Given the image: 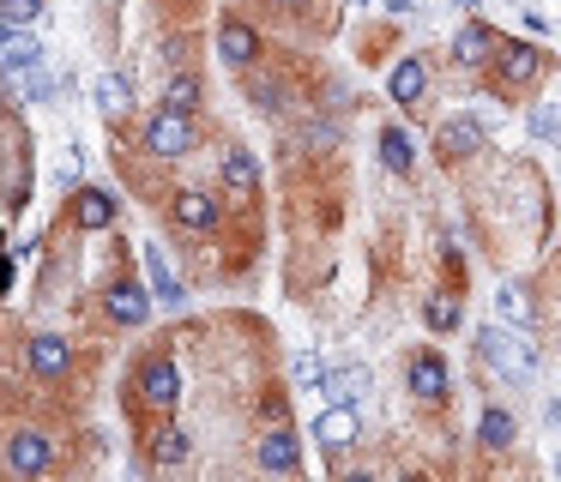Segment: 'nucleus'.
<instances>
[{
  "label": "nucleus",
  "mask_w": 561,
  "mask_h": 482,
  "mask_svg": "<svg viewBox=\"0 0 561 482\" xmlns=\"http://www.w3.org/2000/svg\"><path fill=\"white\" fill-rule=\"evenodd\" d=\"M187 398V380H182V362H175V337H158V344H146L134 362H127V380H122V410L134 428H146V422H163L175 416Z\"/></svg>",
  "instance_id": "f257e3e1"
},
{
  "label": "nucleus",
  "mask_w": 561,
  "mask_h": 482,
  "mask_svg": "<svg viewBox=\"0 0 561 482\" xmlns=\"http://www.w3.org/2000/svg\"><path fill=\"white\" fill-rule=\"evenodd\" d=\"M98 313L103 332H146L151 313H158V301H151V284L139 277V260H134V241H115L110 265H103V277L91 284V308Z\"/></svg>",
  "instance_id": "f03ea898"
},
{
  "label": "nucleus",
  "mask_w": 561,
  "mask_h": 482,
  "mask_svg": "<svg viewBox=\"0 0 561 482\" xmlns=\"http://www.w3.org/2000/svg\"><path fill=\"white\" fill-rule=\"evenodd\" d=\"M158 205H163V223H170V236L187 241L194 253L224 248V236H230V199H224L218 187L182 181V187H170Z\"/></svg>",
  "instance_id": "7ed1b4c3"
},
{
  "label": "nucleus",
  "mask_w": 561,
  "mask_h": 482,
  "mask_svg": "<svg viewBox=\"0 0 561 482\" xmlns=\"http://www.w3.org/2000/svg\"><path fill=\"white\" fill-rule=\"evenodd\" d=\"M31 193H37V139H31V120L19 103L0 108V211L25 217Z\"/></svg>",
  "instance_id": "20e7f679"
},
{
  "label": "nucleus",
  "mask_w": 561,
  "mask_h": 482,
  "mask_svg": "<svg viewBox=\"0 0 561 482\" xmlns=\"http://www.w3.org/2000/svg\"><path fill=\"white\" fill-rule=\"evenodd\" d=\"M67 446L73 440L43 416L7 422V428H0V470H7V477H61Z\"/></svg>",
  "instance_id": "39448f33"
},
{
  "label": "nucleus",
  "mask_w": 561,
  "mask_h": 482,
  "mask_svg": "<svg viewBox=\"0 0 561 482\" xmlns=\"http://www.w3.org/2000/svg\"><path fill=\"white\" fill-rule=\"evenodd\" d=\"M19 368L43 392H67L79 374V344L67 332H55V325H25L19 332Z\"/></svg>",
  "instance_id": "423d86ee"
},
{
  "label": "nucleus",
  "mask_w": 561,
  "mask_h": 482,
  "mask_svg": "<svg viewBox=\"0 0 561 482\" xmlns=\"http://www.w3.org/2000/svg\"><path fill=\"white\" fill-rule=\"evenodd\" d=\"M134 151H146V157H158V163H187V157L206 145V120L199 115H175V108H151L146 120H139V133H134Z\"/></svg>",
  "instance_id": "0eeeda50"
},
{
  "label": "nucleus",
  "mask_w": 561,
  "mask_h": 482,
  "mask_svg": "<svg viewBox=\"0 0 561 482\" xmlns=\"http://www.w3.org/2000/svg\"><path fill=\"white\" fill-rule=\"evenodd\" d=\"M55 223H61L67 236H110V229L122 223V193L103 187V181H79V187H67Z\"/></svg>",
  "instance_id": "6e6552de"
},
{
  "label": "nucleus",
  "mask_w": 561,
  "mask_h": 482,
  "mask_svg": "<svg viewBox=\"0 0 561 482\" xmlns=\"http://www.w3.org/2000/svg\"><path fill=\"white\" fill-rule=\"evenodd\" d=\"M483 72H489V84H495L501 96H525V91H531V84L549 72V55H543L537 43H525V36H501Z\"/></svg>",
  "instance_id": "1a4fd4ad"
},
{
  "label": "nucleus",
  "mask_w": 561,
  "mask_h": 482,
  "mask_svg": "<svg viewBox=\"0 0 561 482\" xmlns=\"http://www.w3.org/2000/svg\"><path fill=\"white\" fill-rule=\"evenodd\" d=\"M477 362L507 386H531V374H537V349L525 337H513L507 325H483L477 332Z\"/></svg>",
  "instance_id": "9d476101"
},
{
  "label": "nucleus",
  "mask_w": 561,
  "mask_h": 482,
  "mask_svg": "<svg viewBox=\"0 0 561 482\" xmlns=\"http://www.w3.org/2000/svg\"><path fill=\"white\" fill-rule=\"evenodd\" d=\"M134 434H139L134 470L139 464H146V470H187V464H194V428H187V422L163 416V422H146V428H134Z\"/></svg>",
  "instance_id": "9b49d317"
},
{
  "label": "nucleus",
  "mask_w": 561,
  "mask_h": 482,
  "mask_svg": "<svg viewBox=\"0 0 561 482\" xmlns=\"http://www.w3.org/2000/svg\"><path fill=\"white\" fill-rule=\"evenodd\" d=\"M218 193L230 199V211H260V157L248 145H218Z\"/></svg>",
  "instance_id": "f8f14e48"
},
{
  "label": "nucleus",
  "mask_w": 561,
  "mask_h": 482,
  "mask_svg": "<svg viewBox=\"0 0 561 482\" xmlns=\"http://www.w3.org/2000/svg\"><path fill=\"white\" fill-rule=\"evenodd\" d=\"M254 470H266V477H302V434L290 428V416H272L254 434Z\"/></svg>",
  "instance_id": "ddd939ff"
},
{
  "label": "nucleus",
  "mask_w": 561,
  "mask_h": 482,
  "mask_svg": "<svg viewBox=\"0 0 561 482\" xmlns=\"http://www.w3.org/2000/svg\"><path fill=\"white\" fill-rule=\"evenodd\" d=\"M211 48H218V60L230 72H248V67H260V60H266V36H260V24L242 19V12H224Z\"/></svg>",
  "instance_id": "4468645a"
},
{
  "label": "nucleus",
  "mask_w": 561,
  "mask_h": 482,
  "mask_svg": "<svg viewBox=\"0 0 561 482\" xmlns=\"http://www.w3.org/2000/svg\"><path fill=\"white\" fill-rule=\"evenodd\" d=\"M139 265H146L151 301H158L163 313H187V277H182V265L170 260V248H163V241H139Z\"/></svg>",
  "instance_id": "2eb2a0df"
},
{
  "label": "nucleus",
  "mask_w": 561,
  "mask_h": 482,
  "mask_svg": "<svg viewBox=\"0 0 561 482\" xmlns=\"http://www.w3.org/2000/svg\"><path fill=\"white\" fill-rule=\"evenodd\" d=\"M308 440L327 452V470H339L344 452H356V440H363V416H356V404H327L314 416V428H308Z\"/></svg>",
  "instance_id": "dca6fc26"
},
{
  "label": "nucleus",
  "mask_w": 561,
  "mask_h": 482,
  "mask_svg": "<svg viewBox=\"0 0 561 482\" xmlns=\"http://www.w3.org/2000/svg\"><path fill=\"white\" fill-rule=\"evenodd\" d=\"M404 392L416 398V404H447L453 398V368H447V356L440 349H411L404 356Z\"/></svg>",
  "instance_id": "f3484780"
},
{
  "label": "nucleus",
  "mask_w": 561,
  "mask_h": 482,
  "mask_svg": "<svg viewBox=\"0 0 561 482\" xmlns=\"http://www.w3.org/2000/svg\"><path fill=\"white\" fill-rule=\"evenodd\" d=\"M489 151V127L477 115H447L435 127V157L447 169H459V163H471V157H483Z\"/></svg>",
  "instance_id": "a211bd4d"
},
{
  "label": "nucleus",
  "mask_w": 561,
  "mask_h": 482,
  "mask_svg": "<svg viewBox=\"0 0 561 482\" xmlns=\"http://www.w3.org/2000/svg\"><path fill=\"white\" fill-rule=\"evenodd\" d=\"M236 79H242V96L260 108V115H284V108L296 103V84H290V72H284V67H272V60H260V67L236 72Z\"/></svg>",
  "instance_id": "6ab92c4d"
},
{
  "label": "nucleus",
  "mask_w": 561,
  "mask_h": 482,
  "mask_svg": "<svg viewBox=\"0 0 561 482\" xmlns=\"http://www.w3.org/2000/svg\"><path fill=\"white\" fill-rule=\"evenodd\" d=\"M134 96H139L134 72H98V79H91V103H98V115L110 120V133H127Z\"/></svg>",
  "instance_id": "aec40b11"
},
{
  "label": "nucleus",
  "mask_w": 561,
  "mask_h": 482,
  "mask_svg": "<svg viewBox=\"0 0 561 482\" xmlns=\"http://www.w3.org/2000/svg\"><path fill=\"white\" fill-rule=\"evenodd\" d=\"M320 392H327L332 404H363V398L375 392V368H368V362H332Z\"/></svg>",
  "instance_id": "412c9836"
},
{
  "label": "nucleus",
  "mask_w": 561,
  "mask_h": 482,
  "mask_svg": "<svg viewBox=\"0 0 561 482\" xmlns=\"http://www.w3.org/2000/svg\"><path fill=\"white\" fill-rule=\"evenodd\" d=\"M387 96H392L399 108H423V96H428V60H423V55H399V60H392Z\"/></svg>",
  "instance_id": "4be33fe9"
},
{
  "label": "nucleus",
  "mask_w": 561,
  "mask_h": 482,
  "mask_svg": "<svg viewBox=\"0 0 561 482\" xmlns=\"http://www.w3.org/2000/svg\"><path fill=\"white\" fill-rule=\"evenodd\" d=\"M495 24H483V19H471V24H459V36H453V67L459 72H483L489 67V55H495Z\"/></svg>",
  "instance_id": "5701e85b"
},
{
  "label": "nucleus",
  "mask_w": 561,
  "mask_h": 482,
  "mask_svg": "<svg viewBox=\"0 0 561 482\" xmlns=\"http://www.w3.org/2000/svg\"><path fill=\"white\" fill-rule=\"evenodd\" d=\"M158 60H163V72L199 67V36H194V24H187V19L163 24V31H158Z\"/></svg>",
  "instance_id": "b1692460"
},
{
  "label": "nucleus",
  "mask_w": 561,
  "mask_h": 482,
  "mask_svg": "<svg viewBox=\"0 0 561 482\" xmlns=\"http://www.w3.org/2000/svg\"><path fill=\"white\" fill-rule=\"evenodd\" d=\"M163 108H175V115H206V79H199V67L163 72Z\"/></svg>",
  "instance_id": "393cba45"
},
{
  "label": "nucleus",
  "mask_w": 561,
  "mask_h": 482,
  "mask_svg": "<svg viewBox=\"0 0 561 482\" xmlns=\"http://www.w3.org/2000/svg\"><path fill=\"white\" fill-rule=\"evenodd\" d=\"M375 151H380V169H387V175H411V169H416V145H411V133H404L399 120L380 127Z\"/></svg>",
  "instance_id": "a878e982"
},
{
  "label": "nucleus",
  "mask_w": 561,
  "mask_h": 482,
  "mask_svg": "<svg viewBox=\"0 0 561 482\" xmlns=\"http://www.w3.org/2000/svg\"><path fill=\"white\" fill-rule=\"evenodd\" d=\"M513 440H519V422H513V410L489 404L483 416H477V446H483V452H507Z\"/></svg>",
  "instance_id": "bb28decb"
},
{
  "label": "nucleus",
  "mask_w": 561,
  "mask_h": 482,
  "mask_svg": "<svg viewBox=\"0 0 561 482\" xmlns=\"http://www.w3.org/2000/svg\"><path fill=\"white\" fill-rule=\"evenodd\" d=\"M495 313L513 325V332L537 325V301H531V289H525V284H501V289H495Z\"/></svg>",
  "instance_id": "cd10ccee"
},
{
  "label": "nucleus",
  "mask_w": 561,
  "mask_h": 482,
  "mask_svg": "<svg viewBox=\"0 0 561 482\" xmlns=\"http://www.w3.org/2000/svg\"><path fill=\"white\" fill-rule=\"evenodd\" d=\"M423 325H428V332H459V325H465V301L447 296V289H440V296H428L423 301Z\"/></svg>",
  "instance_id": "c85d7f7f"
},
{
  "label": "nucleus",
  "mask_w": 561,
  "mask_h": 482,
  "mask_svg": "<svg viewBox=\"0 0 561 482\" xmlns=\"http://www.w3.org/2000/svg\"><path fill=\"white\" fill-rule=\"evenodd\" d=\"M43 60H49V48H43L37 36L19 31V36H13V48L0 55V72H25V67H43Z\"/></svg>",
  "instance_id": "c756f323"
},
{
  "label": "nucleus",
  "mask_w": 561,
  "mask_h": 482,
  "mask_svg": "<svg viewBox=\"0 0 561 482\" xmlns=\"http://www.w3.org/2000/svg\"><path fill=\"white\" fill-rule=\"evenodd\" d=\"M525 127H531V139L561 145V103H537L531 115H525Z\"/></svg>",
  "instance_id": "7c9ffc66"
},
{
  "label": "nucleus",
  "mask_w": 561,
  "mask_h": 482,
  "mask_svg": "<svg viewBox=\"0 0 561 482\" xmlns=\"http://www.w3.org/2000/svg\"><path fill=\"white\" fill-rule=\"evenodd\" d=\"M290 374H296V386H308V392H320V380H327V362H320L314 349H296Z\"/></svg>",
  "instance_id": "2f4dec72"
},
{
  "label": "nucleus",
  "mask_w": 561,
  "mask_h": 482,
  "mask_svg": "<svg viewBox=\"0 0 561 482\" xmlns=\"http://www.w3.org/2000/svg\"><path fill=\"white\" fill-rule=\"evenodd\" d=\"M43 12H49V0H0V19L19 24V31H25V24H37Z\"/></svg>",
  "instance_id": "473e14b6"
},
{
  "label": "nucleus",
  "mask_w": 561,
  "mask_h": 482,
  "mask_svg": "<svg viewBox=\"0 0 561 482\" xmlns=\"http://www.w3.org/2000/svg\"><path fill=\"white\" fill-rule=\"evenodd\" d=\"M13 284H19V260H13V241H7V229H0V308H7Z\"/></svg>",
  "instance_id": "72a5a7b5"
},
{
  "label": "nucleus",
  "mask_w": 561,
  "mask_h": 482,
  "mask_svg": "<svg viewBox=\"0 0 561 482\" xmlns=\"http://www.w3.org/2000/svg\"><path fill=\"white\" fill-rule=\"evenodd\" d=\"M79 181H85V151H79V145H67V157H61V175H55V187H79Z\"/></svg>",
  "instance_id": "f704fd0d"
},
{
  "label": "nucleus",
  "mask_w": 561,
  "mask_h": 482,
  "mask_svg": "<svg viewBox=\"0 0 561 482\" xmlns=\"http://www.w3.org/2000/svg\"><path fill=\"white\" fill-rule=\"evenodd\" d=\"M260 7H266L272 19H308V12H314V0H260Z\"/></svg>",
  "instance_id": "c9c22d12"
},
{
  "label": "nucleus",
  "mask_w": 561,
  "mask_h": 482,
  "mask_svg": "<svg viewBox=\"0 0 561 482\" xmlns=\"http://www.w3.org/2000/svg\"><path fill=\"white\" fill-rule=\"evenodd\" d=\"M380 7H387L392 19H404V12H416V0H380Z\"/></svg>",
  "instance_id": "e433bc0d"
},
{
  "label": "nucleus",
  "mask_w": 561,
  "mask_h": 482,
  "mask_svg": "<svg viewBox=\"0 0 561 482\" xmlns=\"http://www.w3.org/2000/svg\"><path fill=\"white\" fill-rule=\"evenodd\" d=\"M13 36H19V24H7V19H0V55L13 48Z\"/></svg>",
  "instance_id": "4c0bfd02"
},
{
  "label": "nucleus",
  "mask_w": 561,
  "mask_h": 482,
  "mask_svg": "<svg viewBox=\"0 0 561 482\" xmlns=\"http://www.w3.org/2000/svg\"><path fill=\"white\" fill-rule=\"evenodd\" d=\"M170 7H182V12H187V19H194V7H206V0H170Z\"/></svg>",
  "instance_id": "58836bf2"
},
{
  "label": "nucleus",
  "mask_w": 561,
  "mask_h": 482,
  "mask_svg": "<svg viewBox=\"0 0 561 482\" xmlns=\"http://www.w3.org/2000/svg\"><path fill=\"white\" fill-rule=\"evenodd\" d=\"M351 7H368V0H351Z\"/></svg>",
  "instance_id": "ea45409f"
},
{
  "label": "nucleus",
  "mask_w": 561,
  "mask_h": 482,
  "mask_svg": "<svg viewBox=\"0 0 561 482\" xmlns=\"http://www.w3.org/2000/svg\"><path fill=\"white\" fill-rule=\"evenodd\" d=\"M556 477H561V458H556Z\"/></svg>",
  "instance_id": "a19ab883"
}]
</instances>
